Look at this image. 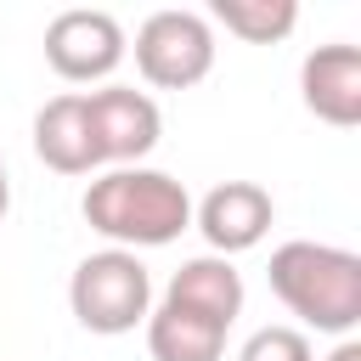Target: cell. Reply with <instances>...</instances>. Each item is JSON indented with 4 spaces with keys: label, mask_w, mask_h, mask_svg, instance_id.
<instances>
[{
    "label": "cell",
    "mask_w": 361,
    "mask_h": 361,
    "mask_svg": "<svg viewBox=\"0 0 361 361\" xmlns=\"http://www.w3.org/2000/svg\"><path fill=\"white\" fill-rule=\"evenodd\" d=\"M265 282H271V293H276L305 327H316V333L350 338V333L361 327V254H350V248L293 237V243L271 248Z\"/></svg>",
    "instance_id": "cell-2"
},
{
    "label": "cell",
    "mask_w": 361,
    "mask_h": 361,
    "mask_svg": "<svg viewBox=\"0 0 361 361\" xmlns=\"http://www.w3.org/2000/svg\"><path fill=\"white\" fill-rule=\"evenodd\" d=\"M271 220H276V203H271V192L259 180H220L192 209V226L203 231L209 254H220V259L259 248L265 231H271Z\"/></svg>",
    "instance_id": "cell-7"
},
{
    "label": "cell",
    "mask_w": 361,
    "mask_h": 361,
    "mask_svg": "<svg viewBox=\"0 0 361 361\" xmlns=\"http://www.w3.org/2000/svg\"><path fill=\"white\" fill-rule=\"evenodd\" d=\"M237 361H316V350H310V333L305 327H259V333H248L243 338V350H237Z\"/></svg>",
    "instance_id": "cell-13"
},
{
    "label": "cell",
    "mask_w": 361,
    "mask_h": 361,
    "mask_svg": "<svg viewBox=\"0 0 361 361\" xmlns=\"http://www.w3.org/2000/svg\"><path fill=\"white\" fill-rule=\"evenodd\" d=\"M226 322L209 310H192L180 299H158L147 310V350L152 361H220L226 355Z\"/></svg>",
    "instance_id": "cell-9"
},
{
    "label": "cell",
    "mask_w": 361,
    "mask_h": 361,
    "mask_svg": "<svg viewBox=\"0 0 361 361\" xmlns=\"http://www.w3.org/2000/svg\"><path fill=\"white\" fill-rule=\"evenodd\" d=\"M164 299H180V305H192V310H209V316H220L226 327L243 316V271L231 265V259H220V254H197V259H180V271L169 276V288H164Z\"/></svg>",
    "instance_id": "cell-11"
},
{
    "label": "cell",
    "mask_w": 361,
    "mask_h": 361,
    "mask_svg": "<svg viewBox=\"0 0 361 361\" xmlns=\"http://www.w3.org/2000/svg\"><path fill=\"white\" fill-rule=\"evenodd\" d=\"M79 214L90 220V231H102L113 248H164L192 226V197L175 175L130 164V169H107L85 186Z\"/></svg>",
    "instance_id": "cell-1"
},
{
    "label": "cell",
    "mask_w": 361,
    "mask_h": 361,
    "mask_svg": "<svg viewBox=\"0 0 361 361\" xmlns=\"http://www.w3.org/2000/svg\"><path fill=\"white\" fill-rule=\"evenodd\" d=\"M6 209H11V175H6V158H0V220H6Z\"/></svg>",
    "instance_id": "cell-15"
},
{
    "label": "cell",
    "mask_w": 361,
    "mask_h": 361,
    "mask_svg": "<svg viewBox=\"0 0 361 361\" xmlns=\"http://www.w3.org/2000/svg\"><path fill=\"white\" fill-rule=\"evenodd\" d=\"M68 310L85 333H102V338L135 333L152 310V276H147L141 254H130V248L85 254L68 276Z\"/></svg>",
    "instance_id": "cell-3"
},
{
    "label": "cell",
    "mask_w": 361,
    "mask_h": 361,
    "mask_svg": "<svg viewBox=\"0 0 361 361\" xmlns=\"http://www.w3.org/2000/svg\"><path fill=\"white\" fill-rule=\"evenodd\" d=\"M130 39L118 28L113 11H96V6H68L45 23V62L56 79L68 85H96L107 79L118 62H124Z\"/></svg>",
    "instance_id": "cell-5"
},
{
    "label": "cell",
    "mask_w": 361,
    "mask_h": 361,
    "mask_svg": "<svg viewBox=\"0 0 361 361\" xmlns=\"http://www.w3.org/2000/svg\"><path fill=\"white\" fill-rule=\"evenodd\" d=\"M327 361H361V344H355V338H338V344H333V355H327Z\"/></svg>",
    "instance_id": "cell-14"
},
{
    "label": "cell",
    "mask_w": 361,
    "mask_h": 361,
    "mask_svg": "<svg viewBox=\"0 0 361 361\" xmlns=\"http://www.w3.org/2000/svg\"><path fill=\"white\" fill-rule=\"evenodd\" d=\"M85 118H90V147H96V164H113V169H130L141 164L158 135H164V113L147 90L135 85H102V90H85Z\"/></svg>",
    "instance_id": "cell-6"
},
{
    "label": "cell",
    "mask_w": 361,
    "mask_h": 361,
    "mask_svg": "<svg viewBox=\"0 0 361 361\" xmlns=\"http://www.w3.org/2000/svg\"><path fill=\"white\" fill-rule=\"evenodd\" d=\"M135 68L152 90H192L214 68V23L186 6H164L135 28Z\"/></svg>",
    "instance_id": "cell-4"
},
{
    "label": "cell",
    "mask_w": 361,
    "mask_h": 361,
    "mask_svg": "<svg viewBox=\"0 0 361 361\" xmlns=\"http://www.w3.org/2000/svg\"><path fill=\"white\" fill-rule=\"evenodd\" d=\"M209 17H214L226 34H237L243 45H276V39L293 34L299 6H293V0H214Z\"/></svg>",
    "instance_id": "cell-12"
},
{
    "label": "cell",
    "mask_w": 361,
    "mask_h": 361,
    "mask_svg": "<svg viewBox=\"0 0 361 361\" xmlns=\"http://www.w3.org/2000/svg\"><path fill=\"white\" fill-rule=\"evenodd\" d=\"M34 152H39V164L56 169V175H90V169H102V164H96V147H90L85 90L51 96V102L34 113Z\"/></svg>",
    "instance_id": "cell-10"
},
{
    "label": "cell",
    "mask_w": 361,
    "mask_h": 361,
    "mask_svg": "<svg viewBox=\"0 0 361 361\" xmlns=\"http://www.w3.org/2000/svg\"><path fill=\"white\" fill-rule=\"evenodd\" d=\"M299 96L333 130L361 124V45H316L299 62Z\"/></svg>",
    "instance_id": "cell-8"
}]
</instances>
